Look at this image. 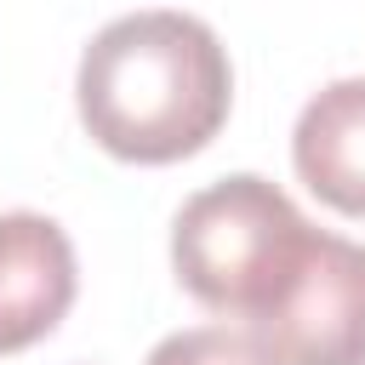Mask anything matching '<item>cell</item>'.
Wrapping results in <instances>:
<instances>
[{"instance_id": "3957f363", "label": "cell", "mask_w": 365, "mask_h": 365, "mask_svg": "<svg viewBox=\"0 0 365 365\" xmlns=\"http://www.w3.org/2000/svg\"><path fill=\"white\" fill-rule=\"evenodd\" d=\"M245 331L274 365H365V245L319 228L285 297Z\"/></svg>"}, {"instance_id": "7a4b0ae2", "label": "cell", "mask_w": 365, "mask_h": 365, "mask_svg": "<svg viewBox=\"0 0 365 365\" xmlns=\"http://www.w3.org/2000/svg\"><path fill=\"white\" fill-rule=\"evenodd\" d=\"M314 234L319 228L291 205L285 188L257 171H234L182 200L171 222V268L194 302L257 325L308 262Z\"/></svg>"}, {"instance_id": "5b68a950", "label": "cell", "mask_w": 365, "mask_h": 365, "mask_svg": "<svg viewBox=\"0 0 365 365\" xmlns=\"http://www.w3.org/2000/svg\"><path fill=\"white\" fill-rule=\"evenodd\" d=\"M297 177L336 205L342 217H365V74L319 86L291 131Z\"/></svg>"}, {"instance_id": "6da1fadb", "label": "cell", "mask_w": 365, "mask_h": 365, "mask_svg": "<svg viewBox=\"0 0 365 365\" xmlns=\"http://www.w3.org/2000/svg\"><path fill=\"white\" fill-rule=\"evenodd\" d=\"M86 131L137 165L205 148L234 103V68L194 11H125L91 34L74 74Z\"/></svg>"}, {"instance_id": "277c9868", "label": "cell", "mask_w": 365, "mask_h": 365, "mask_svg": "<svg viewBox=\"0 0 365 365\" xmlns=\"http://www.w3.org/2000/svg\"><path fill=\"white\" fill-rule=\"evenodd\" d=\"M80 285L68 234L40 211L0 217V354H17L57 331Z\"/></svg>"}, {"instance_id": "8992f818", "label": "cell", "mask_w": 365, "mask_h": 365, "mask_svg": "<svg viewBox=\"0 0 365 365\" xmlns=\"http://www.w3.org/2000/svg\"><path fill=\"white\" fill-rule=\"evenodd\" d=\"M148 365H274V359L262 354V342L251 331L188 325V331H171L165 342H154Z\"/></svg>"}]
</instances>
